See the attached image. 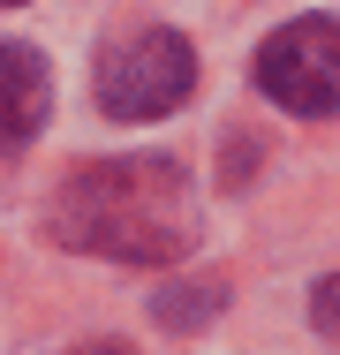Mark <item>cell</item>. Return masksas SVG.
Instances as JSON below:
<instances>
[{
  "label": "cell",
  "instance_id": "obj_4",
  "mask_svg": "<svg viewBox=\"0 0 340 355\" xmlns=\"http://www.w3.org/2000/svg\"><path fill=\"white\" fill-rule=\"evenodd\" d=\"M46 106H53V69H46V53L0 38V159L23 151V144L46 129Z\"/></svg>",
  "mask_w": 340,
  "mask_h": 355
},
{
  "label": "cell",
  "instance_id": "obj_7",
  "mask_svg": "<svg viewBox=\"0 0 340 355\" xmlns=\"http://www.w3.org/2000/svg\"><path fill=\"white\" fill-rule=\"evenodd\" d=\"M76 355H129V348H121V340H106V348H76Z\"/></svg>",
  "mask_w": 340,
  "mask_h": 355
},
{
  "label": "cell",
  "instance_id": "obj_3",
  "mask_svg": "<svg viewBox=\"0 0 340 355\" xmlns=\"http://www.w3.org/2000/svg\"><path fill=\"white\" fill-rule=\"evenodd\" d=\"M257 91L287 114L325 121L340 114V23L333 15H295L257 46Z\"/></svg>",
  "mask_w": 340,
  "mask_h": 355
},
{
  "label": "cell",
  "instance_id": "obj_6",
  "mask_svg": "<svg viewBox=\"0 0 340 355\" xmlns=\"http://www.w3.org/2000/svg\"><path fill=\"white\" fill-rule=\"evenodd\" d=\"M318 333H325V340H340V272L318 287Z\"/></svg>",
  "mask_w": 340,
  "mask_h": 355
},
{
  "label": "cell",
  "instance_id": "obj_8",
  "mask_svg": "<svg viewBox=\"0 0 340 355\" xmlns=\"http://www.w3.org/2000/svg\"><path fill=\"white\" fill-rule=\"evenodd\" d=\"M0 8H23V0H0Z\"/></svg>",
  "mask_w": 340,
  "mask_h": 355
},
{
  "label": "cell",
  "instance_id": "obj_2",
  "mask_svg": "<svg viewBox=\"0 0 340 355\" xmlns=\"http://www.w3.org/2000/svg\"><path fill=\"white\" fill-rule=\"evenodd\" d=\"M197 91V53L182 31H136L99 61V106L114 121H159Z\"/></svg>",
  "mask_w": 340,
  "mask_h": 355
},
{
  "label": "cell",
  "instance_id": "obj_1",
  "mask_svg": "<svg viewBox=\"0 0 340 355\" xmlns=\"http://www.w3.org/2000/svg\"><path fill=\"white\" fill-rule=\"evenodd\" d=\"M46 219L68 250L121 257V265H174L197 242V197H189L182 166L151 159V151L76 166Z\"/></svg>",
  "mask_w": 340,
  "mask_h": 355
},
{
  "label": "cell",
  "instance_id": "obj_5",
  "mask_svg": "<svg viewBox=\"0 0 340 355\" xmlns=\"http://www.w3.org/2000/svg\"><path fill=\"white\" fill-rule=\"evenodd\" d=\"M227 302V287H212V280H189V287H167L151 310H159V325H204L212 310Z\"/></svg>",
  "mask_w": 340,
  "mask_h": 355
}]
</instances>
